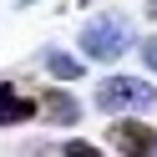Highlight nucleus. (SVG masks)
I'll return each instance as SVG.
<instances>
[{"instance_id": "7ed1b4c3", "label": "nucleus", "mask_w": 157, "mask_h": 157, "mask_svg": "<svg viewBox=\"0 0 157 157\" xmlns=\"http://www.w3.org/2000/svg\"><path fill=\"white\" fill-rule=\"evenodd\" d=\"M106 147L117 157H157V127L142 117H112L106 122Z\"/></svg>"}, {"instance_id": "0eeeda50", "label": "nucleus", "mask_w": 157, "mask_h": 157, "mask_svg": "<svg viewBox=\"0 0 157 157\" xmlns=\"http://www.w3.org/2000/svg\"><path fill=\"white\" fill-rule=\"evenodd\" d=\"M61 157H112V152H101V147L86 142V137H71V142L61 147Z\"/></svg>"}, {"instance_id": "6e6552de", "label": "nucleus", "mask_w": 157, "mask_h": 157, "mask_svg": "<svg viewBox=\"0 0 157 157\" xmlns=\"http://www.w3.org/2000/svg\"><path fill=\"white\" fill-rule=\"evenodd\" d=\"M61 157V147H46V142H21V147H10V157Z\"/></svg>"}, {"instance_id": "39448f33", "label": "nucleus", "mask_w": 157, "mask_h": 157, "mask_svg": "<svg viewBox=\"0 0 157 157\" xmlns=\"http://www.w3.org/2000/svg\"><path fill=\"white\" fill-rule=\"evenodd\" d=\"M31 117H41L36 91H25V86H15V81H0V127H21V122H31Z\"/></svg>"}, {"instance_id": "20e7f679", "label": "nucleus", "mask_w": 157, "mask_h": 157, "mask_svg": "<svg viewBox=\"0 0 157 157\" xmlns=\"http://www.w3.org/2000/svg\"><path fill=\"white\" fill-rule=\"evenodd\" d=\"M36 106H41V122L46 127H76L81 122V101H76L71 91H66L61 81H51V86H36Z\"/></svg>"}, {"instance_id": "423d86ee", "label": "nucleus", "mask_w": 157, "mask_h": 157, "mask_svg": "<svg viewBox=\"0 0 157 157\" xmlns=\"http://www.w3.org/2000/svg\"><path fill=\"white\" fill-rule=\"evenodd\" d=\"M41 71L51 76V81L71 86V81H81V76H86V66H81V56L61 51V46H46V51H41Z\"/></svg>"}, {"instance_id": "f03ea898", "label": "nucleus", "mask_w": 157, "mask_h": 157, "mask_svg": "<svg viewBox=\"0 0 157 157\" xmlns=\"http://www.w3.org/2000/svg\"><path fill=\"white\" fill-rule=\"evenodd\" d=\"M91 106L106 117H132V112H147V106H157V86L142 81V76H101L91 91Z\"/></svg>"}, {"instance_id": "f257e3e1", "label": "nucleus", "mask_w": 157, "mask_h": 157, "mask_svg": "<svg viewBox=\"0 0 157 157\" xmlns=\"http://www.w3.org/2000/svg\"><path fill=\"white\" fill-rule=\"evenodd\" d=\"M76 46H81L86 61H96V66H117V61L137 46V36H132V21H127L122 10H106V15H91V21L81 25Z\"/></svg>"}, {"instance_id": "9d476101", "label": "nucleus", "mask_w": 157, "mask_h": 157, "mask_svg": "<svg viewBox=\"0 0 157 157\" xmlns=\"http://www.w3.org/2000/svg\"><path fill=\"white\" fill-rule=\"evenodd\" d=\"M147 21H157V0H147Z\"/></svg>"}, {"instance_id": "1a4fd4ad", "label": "nucleus", "mask_w": 157, "mask_h": 157, "mask_svg": "<svg viewBox=\"0 0 157 157\" xmlns=\"http://www.w3.org/2000/svg\"><path fill=\"white\" fill-rule=\"evenodd\" d=\"M137 56H142V66H147V71L157 76V36H147V41L137 46Z\"/></svg>"}, {"instance_id": "9b49d317", "label": "nucleus", "mask_w": 157, "mask_h": 157, "mask_svg": "<svg viewBox=\"0 0 157 157\" xmlns=\"http://www.w3.org/2000/svg\"><path fill=\"white\" fill-rule=\"evenodd\" d=\"M21 5H36V0H21Z\"/></svg>"}]
</instances>
